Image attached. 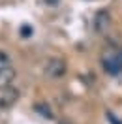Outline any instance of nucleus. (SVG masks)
Wrapping results in <instances>:
<instances>
[{"label":"nucleus","instance_id":"4","mask_svg":"<svg viewBox=\"0 0 122 124\" xmlns=\"http://www.w3.org/2000/svg\"><path fill=\"white\" fill-rule=\"evenodd\" d=\"M94 24H96V30L103 34V32L109 28V24H111V17H109V13L103 11V9L98 11V13H96V21H94Z\"/></svg>","mask_w":122,"mask_h":124},{"label":"nucleus","instance_id":"1","mask_svg":"<svg viewBox=\"0 0 122 124\" xmlns=\"http://www.w3.org/2000/svg\"><path fill=\"white\" fill-rule=\"evenodd\" d=\"M103 68H105L107 73H111V75H116V73H120L122 71V49L118 51H114V53H107L103 56Z\"/></svg>","mask_w":122,"mask_h":124},{"label":"nucleus","instance_id":"8","mask_svg":"<svg viewBox=\"0 0 122 124\" xmlns=\"http://www.w3.org/2000/svg\"><path fill=\"white\" fill-rule=\"evenodd\" d=\"M21 36H23V38H28V36H32V26L24 24L23 28H21Z\"/></svg>","mask_w":122,"mask_h":124},{"label":"nucleus","instance_id":"7","mask_svg":"<svg viewBox=\"0 0 122 124\" xmlns=\"http://www.w3.org/2000/svg\"><path fill=\"white\" fill-rule=\"evenodd\" d=\"M8 64H9V56H8V53L0 51V68H4V66H8Z\"/></svg>","mask_w":122,"mask_h":124},{"label":"nucleus","instance_id":"6","mask_svg":"<svg viewBox=\"0 0 122 124\" xmlns=\"http://www.w3.org/2000/svg\"><path fill=\"white\" fill-rule=\"evenodd\" d=\"M36 111L41 113V116H45V118H53V111L47 107L45 103H38V105H36Z\"/></svg>","mask_w":122,"mask_h":124},{"label":"nucleus","instance_id":"3","mask_svg":"<svg viewBox=\"0 0 122 124\" xmlns=\"http://www.w3.org/2000/svg\"><path fill=\"white\" fill-rule=\"evenodd\" d=\"M66 73V62L62 58H51L45 64V75L49 77H62Z\"/></svg>","mask_w":122,"mask_h":124},{"label":"nucleus","instance_id":"2","mask_svg":"<svg viewBox=\"0 0 122 124\" xmlns=\"http://www.w3.org/2000/svg\"><path fill=\"white\" fill-rule=\"evenodd\" d=\"M19 100V90L17 88H11V86H6L2 88V94H0V109H9L13 107Z\"/></svg>","mask_w":122,"mask_h":124},{"label":"nucleus","instance_id":"5","mask_svg":"<svg viewBox=\"0 0 122 124\" xmlns=\"http://www.w3.org/2000/svg\"><path fill=\"white\" fill-rule=\"evenodd\" d=\"M15 77V70L11 68V66H4V68H0V88H6L9 86V83L13 81Z\"/></svg>","mask_w":122,"mask_h":124},{"label":"nucleus","instance_id":"9","mask_svg":"<svg viewBox=\"0 0 122 124\" xmlns=\"http://www.w3.org/2000/svg\"><path fill=\"white\" fill-rule=\"evenodd\" d=\"M47 4H49V6H56V4H58V0H45Z\"/></svg>","mask_w":122,"mask_h":124}]
</instances>
